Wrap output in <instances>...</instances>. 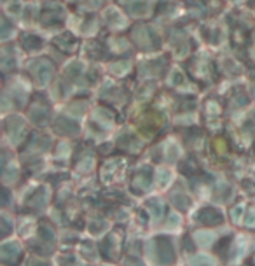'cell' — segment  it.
<instances>
[{"instance_id":"cell-1","label":"cell","mask_w":255,"mask_h":266,"mask_svg":"<svg viewBox=\"0 0 255 266\" xmlns=\"http://www.w3.org/2000/svg\"><path fill=\"white\" fill-rule=\"evenodd\" d=\"M156 258L159 263L166 265V263H173V249H171L170 242L166 240H159L157 242V247H156Z\"/></svg>"},{"instance_id":"cell-2","label":"cell","mask_w":255,"mask_h":266,"mask_svg":"<svg viewBox=\"0 0 255 266\" xmlns=\"http://www.w3.org/2000/svg\"><path fill=\"white\" fill-rule=\"evenodd\" d=\"M19 258V247L18 245H5L2 247V259L5 263H16V259Z\"/></svg>"}]
</instances>
